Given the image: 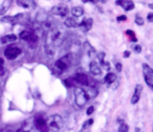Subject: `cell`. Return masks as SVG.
<instances>
[{
    "label": "cell",
    "mask_w": 153,
    "mask_h": 132,
    "mask_svg": "<svg viewBox=\"0 0 153 132\" xmlns=\"http://www.w3.org/2000/svg\"><path fill=\"white\" fill-rule=\"evenodd\" d=\"M66 38H67V33H66V30H62V28H60V27H55L49 33L46 44L51 45V46H53V47H59L65 42Z\"/></svg>",
    "instance_id": "cell-1"
},
{
    "label": "cell",
    "mask_w": 153,
    "mask_h": 132,
    "mask_svg": "<svg viewBox=\"0 0 153 132\" xmlns=\"http://www.w3.org/2000/svg\"><path fill=\"white\" fill-rule=\"evenodd\" d=\"M71 62H72V56L70 55V53H68V55L62 57L61 59H59L58 61H56L53 70L57 71L58 75L65 73V71L70 67Z\"/></svg>",
    "instance_id": "cell-2"
},
{
    "label": "cell",
    "mask_w": 153,
    "mask_h": 132,
    "mask_svg": "<svg viewBox=\"0 0 153 132\" xmlns=\"http://www.w3.org/2000/svg\"><path fill=\"white\" fill-rule=\"evenodd\" d=\"M89 100V96L88 93L81 87H76L74 89V101H76V104L79 107L85 106V104Z\"/></svg>",
    "instance_id": "cell-3"
},
{
    "label": "cell",
    "mask_w": 153,
    "mask_h": 132,
    "mask_svg": "<svg viewBox=\"0 0 153 132\" xmlns=\"http://www.w3.org/2000/svg\"><path fill=\"white\" fill-rule=\"evenodd\" d=\"M19 37H20V39L26 41V42L30 45V47H35L38 44V37H37V35L35 34L34 32H32V30H22V32L20 33Z\"/></svg>",
    "instance_id": "cell-4"
},
{
    "label": "cell",
    "mask_w": 153,
    "mask_h": 132,
    "mask_svg": "<svg viewBox=\"0 0 153 132\" xmlns=\"http://www.w3.org/2000/svg\"><path fill=\"white\" fill-rule=\"evenodd\" d=\"M143 73H144V79L146 84L151 89H153V69L148 64H144L143 65Z\"/></svg>",
    "instance_id": "cell-5"
},
{
    "label": "cell",
    "mask_w": 153,
    "mask_h": 132,
    "mask_svg": "<svg viewBox=\"0 0 153 132\" xmlns=\"http://www.w3.org/2000/svg\"><path fill=\"white\" fill-rule=\"evenodd\" d=\"M20 53H21V49L18 46H15V45H10L4 50L5 58L9 60H15L16 58L19 57Z\"/></svg>",
    "instance_id": "cell-6"
},
{
    "label": "cell",
    "mask_w": 153,
    "mask_h": 132,
    "mask_svg": "<svg viewBox=\"0 0 153 132\" xmlns=\"http://www.w3.org/2000/svg\"><path fill=\"white\" fill-rule=\"evenodd\" d=\"M76 84H81L84 86H91V79L85 73H76L74 77H71Z\"/></svg>",
    "instance_id": "cell-7"
},
{
    "label": "cell",
    "mask_w": 153,
    "mask_h": 132,
    "mask_svg": "<svg viewBox=\"0 0 153 132\" xmlns=\"http://www.w3.org/2000/svg\"><path fill=\"white\" fill-rule=\"evenodd\" d=\"M49 128L53 130H60L63 127V121H62V117L60 115H53V116L49 119L48 123H47Z\"/></svg>",
    "instance_id": "cell-8"
},
{
    "label": "cell",
    "mask_w": 153,
    "mask_h": 132,
    "mask_svg": "<svg viewBox=\"0 0 153 132\" xmlns=\"http://www.w3.org/2000/svg\"><path fill=\"white\" fill-rule=\"evenodd\" d=\"M35 127L37 128V130L40 132H49V127L47 125V122L45 121L43 117L37 116L34 121Z\"/></svg>",
    "instance_id": "cell-9"
},
{
    "label": "cell",
    "mask_w": 153,
    "mask_h": 132,
    "mask_svg": "<svg viewBox=\"0 0 153 132\" xmlns=\"http://www.w3.org/2000/svg\"><path fill=\"white\" fill-rule=\"evenodd\" d=\"M69 10H68V7L64 3H60V4L56 5L51 9V14L57 16H61V17H65L68 14Z\"/></svg>",
    "instance_id": "cell-10"
},
{
    "label": "cell",
    "mask_w": 153,
    "mask_h": 132,
    "mask_svg": "<svg viewBox=\"0 0 153 132\" xmlns=\"http://www.w3.org/2000/svg\"><path fill=\"white\" fill-rule=\"evenodd\" d=\"M83 47H84V50L86 51V53H87V56L90 58V59H94V58L98 57V53H97V50L94 49V47L92 46L89 42L86 41V42L84 43Z\"/></svg>",
    "instance_id": "cell-11"
},
{
    "label": "cell",
    "mask_w": 153,
    "mask_h": 132,
    "mask_svg": "<svg viewBox=\"0 0 153 132\" xmlns=\"http://www.w3.org/2000/svg\"><path fill=\"white\" fill-rule=\"evenodd\" d=\"M117 5H121L125 11H132L134 9V3L132 2L131 0H117Z\"/></svg>",
    "instance_id": "cell-12"
},
{
    "label": "cell",
    "mask_w": 153,
    "mask_h": 132,
    "mask_svg": "<svg viewBox=\"0 0 153 132\" xmlns=\"http://www.w3.org/2000/svg\"><path fill=\"white\" fill-rule=\"evenodd\" d=\"M142 91H143V86L140 84L135 86V89H134V93L132 96V99H131V104H136V103L140 101V94H142Z\"/></svg>",
    "instance_id": "cell-13"
},
{
    "label": "cell",
    "mask_w": 153,
    "mask_h": 132,
    "mask_svg": "<svg viewBox=\"0 0 153 132\" xmlns=\"http://www.w3.org/2000/svg\"><path fill=\"white\" fill-rule=\"evenodd\" d=\"M92 24H94V20H92L91 18H86V19H84L83 21L80 23L79 27L82 28V30L86 33V32H88V30H91Z\"/></svg>",
    "instance_id": "cell-14"
},
{
    "label": "cell",
    "mask_w": 153,
    "mask_h": 132,
    "mask_svg": "<svg viewBox=\"0 0 153 132\" xmlns=\"http://www.w3.org/2000/svg\"><path fill=\"white\" fill-rule=\"evenodd\" d=\"M89 69H90V73L94 76H101L102 73V69H101L100 65H99L98 62L96 61H91L89 64Z\"/></svg>",
    "instance_id": "cell-15"
},
{
    "label": "cell",
    "mask_w": 153,
    "mask_h": 132,
    "mask_svg": "<svg viewBox=\"0 0 153 132\" xmlns=\"http://www.w3.org/2000/svg\"><path fill=\"white\" fill-rule=\"evenodd\" d=\"M17 4L24 7V9H34L36 7V3L32 0H18Z\"/></svg>",
    "instance_id": "cell-16"
},
{
    "label": "cell",
    "mask_w": 153,
    "mask_h": 132,
    "mask_svg": "<svg viewBox=\"0 0 153 132\" xmlns=\"http://www.w3.org/2000/svg\"><path fill=\"white\" fill-rule=\"evenodd\" d=\"M23 16V14H18L17 16H7V17H3L1 19L2 22H9V23H15L19 19H21V17Z\"/></svg>",
    "instance_id": "cell-17"
},
{
    "label": "cell",
    "mask_w": 153,
    "mask_h": 132,
    "mask_svg": "<svg viewBox=\"0 0 153 132\" xmlns=\"http://www.w3.org/2000/svg\"><path fill=\"white\" fill-rule=\"evenodd\" d=\"M17 40V36L14 34H10V35H7V36L2 37V38L0 39V42L2 43V44H7V43H10V42H14V41Z\"/></svg>",
    "instance_id": "cell-18"
},
{
    "label": "cell",
    "mask_w": 153,
    "mask_h": 132,
    "mask_svg": "<svg viewBox=\"0 0 153 132\" xmlns=\"http://www.w3.org/2000/svg\"><path fill=\"white\" fill-rule=\"evenodd\" d=\"M12 4V1H10V0H5V1H3L2 4L0 5V16L4 15L5 13L7 12V10L10 9V7H11Z\"/></svg>",
    "instance_id": "cell-19"
},
{
    "label": "cell",
    "mask_w": 153,
    "mask_h": 132,
    "mask_svg": "<svg viewBox=\"0 0 153 132\" xmlns=\"http://www.w3.org/2000/svg\"><path fill=\"white\" fill-rule=\"evenodd\" d=\"M64 24H65V26H67V27H70V28L78 27V26L80 25V23L76 21L74 18H67V19L65 20V22H64Z\"/></svg>",
    "instance_id": "cell-20"
},
{
    "label": "cell",
    "mask_w": 153,
    "mask_h": 132,
    "mask_svg": "<svg viewBox=\"0 0 153 132\" xmlns=\"http://www.w3.org/2000/svg\"><path fill=\"white\" fill-rule=\"evenodd\" d=\"M71 14L74 17H81L84 14V9L82 7H74L71 9Z\"/></svg>",
    "instance_id": "cell-21"
},
{
    "label": "cell",
    "mask_w": 153,
    "mask_h": 132,
    "mask_svg": "<svg viewBox=\"0 0 153 132\" xmlns=\"http://www.w3.org/2000/svg\"><path fill=\"white\" fill-rule=\"evenodd\" d=\"M115 80H117V76H115L113 73H108L106 76H105L104 81L106 82L107 84H112Z\"/></svg>",
    "instance_id": "cell-22"
},
{
    "label": "cell",
    "mask_w": 153,
    "mask_h": 132,
    "mask_svg": "<svg viewBox=\"0 0 153 132\" xmlns=\"http://www.w3.org/2000/svg\"><path fill=\"white\" fill-rule=\"evenodd\" d=\"M126 35H127L128 37H129V39L131 41H133V42H136L137 41V39H136V37H135V34H134V32L133 30H126Z\"/></svg>",
    "instance_id": "cell-23"
},
{
    "label": "cell",
    "mask_w": 153,
    "mask_h": 132,
    "mask_svg": "<svg viewBox=\"0 0 153 132\" xmlns=\"http://www.w3.org/2000/svg\"><path fill=\"white\" fill-rule=\"evenodd\" d=\"M92 123H94V119H88V121H86L85 123L83 124V126H82V129L80 130V132H84L86 130V128L89 127V126L91 125Z\"/></svg>",
    "instance_id": "cell-24"
},
{
    "label": "cell",
    "mask_w": 153,
    "mask_h": 132,
    "mask_svg": "<svg viewBox=\"0 0 153 132\" xmlns=\"http://www.w3.org/2000/svg\"><path fill=\"white\" fill-rule=\"evenodd\" d=\"M64 84H65L67 87H72V86L76 84V82L74 81V79H72V78H68V79L64 80Z\"/></svg>",
    "instance_id": "cell-25"
},
{
    "label": "cell",
    "mask_w": 153,
    "mask_h": 132,
    "mask_svg": "<svg viewBox=\"0 0 153 132\" xmlns=\"http://www.w3.org/2000/svg\"><path fill=\"white\" fill-rule=\"evenodd\" d=\"M128 130H129V126L127 124H122L119 128V132H128Z\"/></svg>",
    "instance_id": "cell-26"
},
{
    "label": "cell",
    "mask_w": 153,
    "mask_h": 132,
    "mask_svg": "<svg viewBox=\"0 0 153 132\" xmlns=\"http://www.w3.org/2000/svg\"><path fill=\"white\" fill-rule=\"evenodd\" d=\"M3 65H4V61H3L2 58H0V76H2L4 73V67H3Z\"/></svg>",
    "instance_id": "cell-27"
},
{
    "label": "cell",
    "mask_w": 153,
    "mask_h": 132,
    "mask_svg": "<svg viewBox=\"0 0 153 132\" xmlns=\"http://www.w3.org/2000/svg\"><path fill=\"white\" fill-rule=\"evenodd\" d=\"M135 23L137 24V25H143V24H144V19H143L142 17H140V16H136Z\"/></svg>",
    "instance_id": "cell-28"
},
{
    "label": "cell",
    "mask_w": 153,
    "mask_h": 132,
    "mask_svg": "<svg viewBox=\"0 0 153 132\" xmlns=\"http://www.w3.org/2000/svg\"><path fill=\"white\" fill-rule=\"evenodd\" d=\"M133 49H134V51H135V53H140V51H142V46H140V45H134Z\"/></svg>",
    "instance_id": "cell-29"
},
{
    "label": "cell",
    "mask_w": 153,
    "mask_h": 132,
    "mask_svg": "<svg viewBox=\"0 0 153 132\" xmlns=\"http://www.w3.org/2000/svg\"><path fill=\"white\" fill-rule=\"evenodd\" d=\"M94 106H90L89 108L87 109L86 113H87V115H90V114H92V113H94Z\"/></svg>",
    "instance_id": "cell-30"
},
{
    "label": "cell",
    "mask_w": 153,
    "mask_h": 132,
    "mask_svg": "<svg viewBox=\"0 0 153 132\" xmlns=\"http://www.w3.org/2000/svg\"><path fill=\"white\" fill-rule=\"evenodd\" d=\"M126 20H127V17H126V16H124V15L119 16V17H117V21H119V22H121V21H126Z\"/></svg>",
    "instance_id": "cell-31"
},
{
    "label": "cell",
    "mask_w": 153,
    "mask_h": 132,
    "mask_svg": "<svg viewBox=\"0 0 153 132\" xmlns=\"http://www.w3.org/2000/svg\"><path fill=\"white\" fill-rule=\"evenodd\" d=\"M147 20L149 22H153V13H149L148 16H147Z\"/></svg>",
    "instance_id": "cell-32"
},
{
    "label": "cell",
    "mask_w": 153,
    "mask_h": 132,
    "mask_svg": "<svg viewBox=\"0 0 153 132\" xmlns=\"http://www.w3.org/2000/svg\"><path fill=\"white\" fill-rule=\"evenodd\" d=\"M115 68H117V71H121L122 70V64L121 63H117V65H115Z\"/></svg>",
    "instance_id": "cell-33"
},
{
    "label": "cell",
    "mask_w": 153,
    "mask_h": 132,
    "mask_svg": "<svg viewBox=\"0 0 153 132\" xmlns=\"http://www.w3.org/2000/svg\"><path fill=\"white\" fill-rule=\"evenodd\" d=\"M128 57H130V51L126 50L125 53H124V58H128Z\"/></svg>",
    "instance_id": "cell-34"
},
{
    "label": "cell",
    "mask_w": 153,
    "mask_h": 132,
    "mask_svg": "<svg viewBox=\"0 0 153 132\" xmlns=\"http://www.w3.org/2000/svg\"><path fill=\"white\" fill-rule=\"evenodd\" d=\"M16 132H25V131H24V130L22 129V128H20V129H18V130H17V131H16Z\"/></svg>",
    "instance_id": "cell-35"
},
{
    "label": "cell",
    "mask_w": 153,
    "mask_h": 132,
    "mask_svg": "<svg viewBox=\"0 0 153 132\" xmlns=\"http://www.w3.org/2000/svg\"><path fill=\"white\" fill-rule=\"evenodd\" d=\"M149 7H150V9H152V10H153V3H150V4H149Z\"/></svg>",
    "instance_id": "cell-36"
},
{
    "label": "cell",
    "mask_w": 153,
    "mask_h": 132,
    "mask_svg": "<svg viewBox=\"0 0 153 132\" xmlns=\"http://www.w3.org/2000/svg\"><path fill=\"white\" fill-rule=\"evenodd\" d=\"M7 132H13V130H9V131H7Z\"/></svg>",
    "instance_id": "cell-37"
},
{
    "label": "cell",
    "mask_w": 153,
    "mask_h": 132,
    "mask_svg": "<svg viewBox=\"0 0 153 132\" xmlns=\"http://www.w3.org/2000/svg\"><path fill=\"white\" fill-rule=\"evenodd\" d=\"M0 132H3V130H1V129H0Z\"/></svg>",
    "instance_id": "cell-38"
},
{
    "label": "cell",
    "mask_w": 153,
    "mask_h": 132,
    "mask_svg": "<svg viewBox=\"0 0 153 132\" xmlns=\"http://www.w3.org/2000/svg\"><path fill=\"white\" fill-rule=\"evenodd\" d=\"M152 132H153V130H152Z\"/></svg>",
    "instance_id": "cell-39"
}]
</instances>
